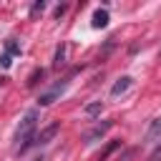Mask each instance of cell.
<instances>
[{"label": "cell", "mask_w": 161, "mask_h": 161, "mask_svg": "<svg viewBox=\"0 0 161 161\" xmlns=\"http://www.w3.org/2000/svg\"><path fill=\"white\" fill-rule=\"evenodd\" d=\"M10 63H13V60H10V55H8V53H5V55H0V65H3V68H10Z\"/></svg>", "instance_id": "9a60e30c"}, {"label": "cell", "mask_w": 161, "mask_h": 161, "mask_svg": "<svg viewBox=\"0 0 161 161\" xmlns=\"http://www.w3.org/2000/svg\"><path fill=\"white\" fill-rule=\"evenodd\" d=\"M65 88H68V80H60V83H55L50 91H45V93H40V98H38V103L40 106H50V103H55L63 93H65Z\"/></svg>", "instance_id": "7a4b0ae2"}, {"label": "cell", "mask_w": 161, "mask_h": 161, "mask_svg": "<svg viewBox=\"0 0 161 161\" xmlns=\"http://www.w3.org/2000/svg\"><path fill=\"white\" fill-rule=\"evenodd\" d=\"M86 113H88V116H96V113H101V103H91V106H86Z\"/></svg>", "instance_id": "7c38bea8"}, {"label": "cell", "mask_w": 161, "mask_h": 161, "mask_svg": "<svg viewBox=\"0 0 161 161\" xmlns=\"http://www.w3.org/2000/svg\"><path fill=\"white\" fill-rule=\"evenodd\" d=\"M65 10H68V5H58V8H55V18H60Z\"/></svg>", "instance_id": "2e32d148"}, {"label": "cell", "mask_w": 161, "mask_h": 161, "mask_svg": "<svg viewBox=\"0 0 161 161\" xmlns=\"http://www.w3.org/2000/svg\"><path fill=\"white\" fill-rule=\"evenodd\" d=\"M148 161H161V146H156V148L151 151V156H148Z\"/></svg>", "instance_id": "4fadbf2b"}, {"label": "cell", "mask_w": 161, "mask_h": 161, "mask_svg": "<svg viewBox=\"0 0 161 161\" xmlns=\"http://www.w3.org/2000/svg\"><path fill=\"white\" fill-rule=\"evenodd\" d=\"M63 58H65V45H58V48H55V60H53V65H55V68H60Z\"/></svg>", "instance_id": "9c48e42d"}, {"label": "cell", "mask_w": 161, "mask_h": 161, "mask_svg": "<svg viewBox=\"0 0 161 161\" xmlns=\"http://www.w3.org/2000/svg\"><path fill=\"white\" fill-rule=\"evenodd\" d=\"M8 50H10V53H20V45H18L15 40H8Z\"/></svg>", "instance_id": "5bb4252c"}, {"label": "cell", "mask_w": 161, "mask_h": 161, "mask_svg": "<svg viewBox=\"0 0 161 161\" xmlns=\"http://www.w3.org/2000/svg\"><path fill=\"white\" fill-rule=\"evenodd\" d=\"M43 73H45L43 68H38V70H33V73H30V78H28V88H33V86H35V83H38L40 78H43Z\"/></svg>", "instance_id": "30bf717a"}, {"label": "cell", "mask_w": 161, "mask_h": 161, "mask_svg": "<svg viewBox=\"0 0 161 161\" xmlns=\"http://www.w3.org/2000/svg\"><path fill=\"white\" fill-rule=\"evenodd\" d=\"M161 138V116L151 121V126L146 128V141H158Z\"/></svg>", "instance_id": "5b68a950"}, {"label": "cell", "mask_w": 161, "mask_h": 161, "mask_svg": "<svg viewBox=\"0 0 161 161\" xmlns=\"http://www.w3.org/2000/svg\"><path fill=\"white\" fill-rule=\"evenodd\" d=\"M43 10H45V3H43V0H38V3L30 8V18H35V15H38V13H43Z\"/></svg>", "instance_id": "8fae6325"}, {"label": "cell", "mask_w": 161, "mask_h": 161, "mask_svg": "<svg viewBox=\"0 0 161 161\" xmlns=\"http://www.w3.org/2000/svg\"><path fill=\"white\" fill-rule=\"evenodd\" d=\"M38 128V108H30L23 118H20V126L15 128V151H25L30 143H33V133Z\"/></svg>", "instance_id": "6da1fadb"}, {"label": "cell", "mask_w": 161, "mask_h": 161, "mask_svg": "<svg viewBox=\"0 0 161 161\" xmlns=\"http://www.w3.org/2000/svg\"><path fill=\"white\" fill-rule=\"evenodd\" d=\"M116 148H118V141H111V143H108V146H106V148H103V151L96 156V161H106V158H108V156H111Z\"/></svg>", "instance_id": "ba28073f"}, {"label": "cell", "mask_w": 161, "mask_h": 161, "mask_svg": "<svg viewBox=\"0 0 161 161\" xmlns=\"http://www.w3.org/2000/svg\"><path fill=\"white\" fill-rule=\"evenodd\" d=\"M111 128H113V121H103L101 126H96L93 131H88V133L83 136V141H86V143H96V141H98L106 131H111Z\"/></svg>", "instance_id": "277c9868"}, {"label": "cell", "mask_w": 161, "mask_h": 161, "mask_svg": "<svg viewBox=\"0 0 161 161\" xmlns=\"http://www.w3.org/2000/svg\"><path fill=\"white\" fill-rule=\"evenodd\" d=\"M91 25H93V28H106V25H108V10L98 8V10L93 13V18H91Z\"/></svg>", "instance_id": "8992f818"}, {"label": "cell", "mask_w": 161, "mask_h": 161, "mask_svg": "<svg viewBox=\"0 0 161 161\" xmlns=\"http://www.w3.org/2000/svg\"><path fill=\"white\" fill-rule=\"evenodd\" d=\"M60 131V123H50L48 128H43L35 138H33V143H38V146H43V143H50L53 138H55V133Z\"/></svg>", "instance_id": "3957f363"}, {"label": "cell", "mask_w": 161, "mask_h": 161, "mask_svg": "<svg viewBox=\"0 0 161 161\" xmlns=\"http://www.w3.org/2000/svg\"><path fill=\"white\" fill-rule=\"evenodd\" d=\"M128 88H131V78L123 75V78H118V80L111 86V96H121V93H126Z\"/></svg>", "instance_id": "52a82bcc"}]
</instances>
